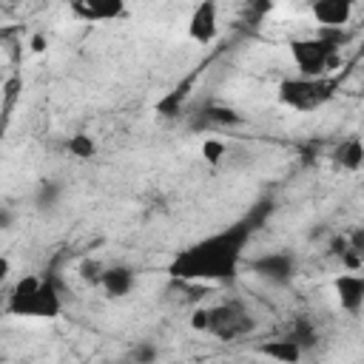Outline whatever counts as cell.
Returning <instances> with one entry per match:
<instances>
[{
    "instance_id": "cell-1",
    "label": "cell",
    "mask_w": 364,
    "mask_h": 364,
    "mask_svg": "<svg viewBox=\"0 0 364 364\" xmlns=\"http://www.w3.org/2000/svg\"><path fill=\"white\" fill-rule=\"evenodd\" d=\"M245 236H247L245 228L242 230H222V233L193 245L191 250H185L176 259V276L205 279V282L228 279L236 270L239 259H242Z\"/></svg>"
},
{
    "instance_id": "cell-2",
    "label": "cell",
    "mask_w": 364,
    "mask_h": 364,
    "mask_svg": "<svg viewBox=\"0 0 364 364\" xmlns=\"http://www.w3.org/2000/svg\"><path fill=\"white\" fill-rule=\"evenodd\" d=\"M6 310L20 318H34V321H51L63 313V299L60 290L54 287L51 279L28 273L14 282V287L6 296Z\"/></svg>"
},
{
    "instance_id": "cell-3",
    "label": "cell",
    "mask_w": 364,
    "mask_h": 364,
    "mask_svg": "<svg viewBox=\"0 0 364 364\" xmlns=\"http://www.w3.org/2000/svg\"><path fill=\"white\" fill-rule=\"evenodd\" d=\"M193 327L202 333H210L216 338H239L250 333L253 316L239 304V301H219V304H205L193 313Z\"/></svg>"
},
{
    "instance_id": "cell-4",
    "label": "cell",
    "mask_w": 364,
    "mask_h": 364,
    "mask_svg": "<svg viewBox=\"0 0 364 364\" xmlns=\"http://www.w3.org/2000/svg\"><path fill=\"white\" fill-rule=\"evenodd\" d=\"M290 51L299 65V77H327L338 63V48L324 34L296 40L290 46Z\"/></svg>"
},
{
    "instance_id": "cell-5",
    "label": "cell",
    "mask_w": 364,
    "mask_h": 364,
    "mask_svg": "<svg viewBox=\"0 0 364 364\" xmlns=\"http://www.w3.org/2000/svg\"><path fill=\"white\" fill-rule=\"evenodd\" d=\"M333 94L327 77H296L279 85V100L296 111H313Z\"/></svg>"
},
{
    "instance_id": "cell-6",
    "label": "cell",
    "mask_w": 364,
    "mask_h": 364,
    "mask_svg": "<svg viewBox=\"0 0 364 364\" xmlns=\"http://www.w3.org/2000/svg\"><path fill=\"white\" fill-rule=\"evenodd\" d=\"M219 34V6L216 3H199L193 6L188 17V40L196 46L213 43Z\"/></svg>"
},
{
    "instance_id": "cell-7",
    "label": "cell",
    "mask_w": 364,
    "mask_h": 364,
    "mask_svg": "<svg viewBox=\"0 0 364 364\" xmlns=\"http://www.w3.org/2000/svg\"><path fill=\"white\" fill-rule=\"evenodd\" d=\"M307 14L321 28H341L353 17V3H347V0H321V3H313L307 9Z\"/></svg>"
},
{
    "instance_id": "cell-8",
    "label": "cell",
    "mask_w": 364,
    "mask_h": 364,
    "mask_svg": "<svg viewBox=\"0 0 364 364\" xmlns=\"http://www.w3.org/2000/svg\"><path fill=\"white\" fill-rule=\"evenodd\" d=\"M125 11L122 3L117 0H80L71 6V14L80 17L82 23H108V20H117L119 14Z\"/></svg>"
},
{
    "instance_id": "cell-9",
    "label": "cell",
    "mask_w": 364,
    "mask_h": 364,
    "mask_svg": "<svg viewBox=\"0 0 364 364\" xmlns=\"http://www.w3.org/2000/svg\"><path fill=\"white\" fill-rule=\"evenodd\" d=\"M97 284L105 290V296L122 299V296H128V293L134 290L136 276H134V270H128V267H102Z\"/></svg>"
},
{
    "instance_id": "cell-10",
    "label": "cell",
    "mask_w": 364,
    "mask_h": 364,
    "mask_svg": "<svg viewBox=\"0 0 364 364\" xmlns=\"http://www.w3.org/2000/svg\"><path fill=\"white\" fill-rule=\"evenodd\" d=\"M336 293H338L341 307L355 313L361 307V299H364V279L358 273H341L336 279Z\"/></svg>"
},
{
    "instance_id": "cell-11",
    "label": "cell",
    "mask_w": 364,
    "mask_h": 364,
    "mask_svg": "<svg viewBox=\"0 0 364 364\" xmlns=\"http://www.w3.org/2000/svg\"><path fill=\"white\" fill-rule=\"evenodd\" d=\"M253 267H256V276H262L267 282H287L293 276V262H290V256H282V253H267Z\"/></svg>"
},
{
    "instance_id": "cell-12",
    "label": "cell",
    "mask_w": 364,
    "mask_h": 364,
    "mask_svg": "<svg viewBox=\"0 0 364 364\" xmlns=\"http://www.w3.org/2000/svg\"><path fill=\"white\" fill-rule=\"evenodd\" d=\"M262 353L270 355V358H276L279 364H296L299 355H301V344H299V338H282V341L264 344Z\"/></svg>"
},
{
    "instance_id": "cell-13",
    "label": "cell",
    "mask_w": 364,
    "mask_h": 364,
    "mask_svg": "<svg viewBox=\"0 0 364 364\" xmlns=\"http://www.w3.org/2000/svg\"><path fill=\"white\" fill-rule=\"evenodd\" d=\"M338 156H341V168L358 171V168H361V142H358V139H347V142H341Z\"/></svg>"
},
{
    "instance_id": "cell-14",
    "label": "cell",
    "mask_w": 364,
    "mask_h": 364,
    "mask_svg": "<svg viewBox=\"0 0 364 364\" xmlns=\"http://www.w3.org/2000/svg\"><path fill=\"white\" fill-rule=\"evenodd\" d=\"M68 148H71V154H74V156H80V159H85V156H91V154H94V142H91V136H85V134L71 136Z\"/></svg>"
},
{
    "instance_id": "cell-15",
    "label": "cell",
    "mask_w": 364,
    "mask_h": 364,
    "mask_svg": "<svg viewBox=\"0 0 364 364\" xmlns=\"http://www.w3.org/2000/svg\"><path fill=\"white\" fill-rule=\"evenodd\" d=\"M202 154L210 159V162H216L222 154H225V145L222 142H205V148H202Z\"/></svg>"
},
{
    "instance_id": "cell-16",
    "label": "cell",
    "mask_w": 364,
    "mask_h": 364,
    "mask_svg": "<svg viewBox=\"0 0 364 364\" xmlns=\"http://www.w3.org/2000/svg\"><path fill=\"white\" fill-rule=\"evenodd\" d=\"M9 273H11V262L6 256H0V284L9 282Z\"/></svg>"
},
{
    "instance_id": "cell-17",
    "label": "cell",
    "mask_w": 364,
    "mask_h": 364,
    "mask_svg": "<svg viewBox=\"0 0 364 364\" xmlns=\"http://www.w3.org/2000/svg\"><path fill=\"white\" fill-rule=\"evenodd\" d=\"M11 225V210H6V208H0V230H6Z\"/></svg>"
},
{
    "instance_id": "cell-18",
    "label": "cell",
    "mask_w": 364,
    "mask_h": 364,
    "mask_svg": "<svg viewBox=\"0 0 364 364\" xmlns=\"http://www.w3.org/2000/svg\"><path fill=\"white\" fill-rule=\"evenodd\" d=\"M3 304H6V296H0V307H3Z\"/></svg>"
}]
</instances>
